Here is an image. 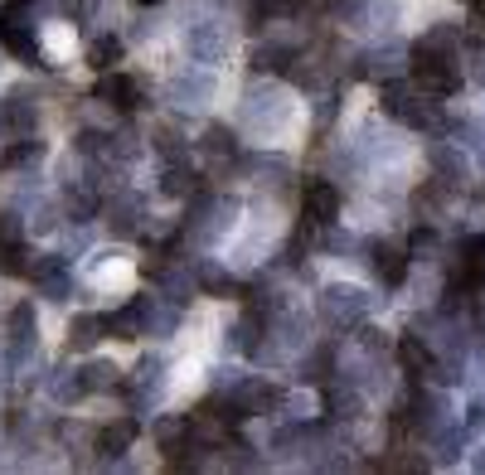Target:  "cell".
I'll list each match as a JSON object with an SVG mask.
<instances>
[{
    "label": "cell",
    "instance_id": "14",
    "mask_svg": "<svg viewBox=\"0 0 485 475\" xmlns=\"http://www.w3.org/2000/svg\"><path fill=\"white\" fill-rule=\"evenodd\" d=\"M398 359H403V369H408L412 378L432 369V350H428L418 335H403V340H398Z\"/></svg>",
    "mask_w": 485,
    "mask_h": 475
},
{
    "label": "cell",
    "instance_id": "5",
    "mask_svg": "<svg viewBox=\"0 0 485 475\" xmlns=\"http://www.w3.org/2000/svg\"><path fill=\"white\" fill-rule=\"evenodd\" d=\"M209 98H214V78H204V73H180V78H170V102L175 107H204Z\"/></svg>",
    "mask_w": 485,
    "mask_h": 475
},
{
    "label": "cell",
    "instance_id": "27",
    "mask_svg": "<svg viewBox=\"0 0 485 475\" xmlns=\"http://www.w3.org/2000/svg\"><path fill=\"white\" fill-rule=\"evenodd\" d=\"M98 209V194H92V189H74V194H68V213H74V219H88V213Z\"/></svg>",
    "mask_w": 485,
    "mask_h": 475
},
{
    "label": "cell",
    "instance_id": "28",
    "mask_svg": "<svg viewBox=\"0 0 485 475\" xmlns=\"http://www.w3.org/2000/svg\"><path fill=\"white\" fill-rule=\"evenodd\" d=\"M10 243H20V219L10 209H0V247H10Z\"/></svg>",
    "mask_w": 485,
    "mask_h": 475
},
{
    "label": "cell",
    "instance_id": "16",
    "mask_svg": "<svg viewBox=\"0 0 485 475\" xmlns=\"http://www.w3.org/2000/svg\"><path fill=\"white\" fill-rule=\"evenodd\" d=\"M291 58H297V54H291L287 44H272V49H257L253 54V68H257V73H287Z\"/></svg>",
    "mask_w": 485,
    "mask_h": 475
},
{
    "label": "cell",
    "instance_id": "4",
    "mask_svg": "<svg viewBox=\"0 0 485 475\" xmlns=\"http://www.w3.org/2000/svg\"><path fill=\"white\" fill-rule=\"evenodd\" d=\"M301 204H306V219L311 223H335L340 219V189L325 185V180H311Z\"/></svg>",
    "mask_w": 485,
    "mask_h": 475
},
{
    "label": "cell",
    "instance_id": "6",
    "mask_svg": "<svg viewBox=\"0 0 485 475\" xmlns=\"http://www.w3.org/2000/svg\"><path fill=\"white\" fill-rule=\"evenodd\" d=\"M369 253H374V272H378V277H384L388 287H403V277H408V253H403V247L374 243Z\"/></svg>",
    "mask_w": 485,
    "mask_h": 475
},
{
    "label": "cell",
    "instance_id": "13",
    "mask_svg": "<svg viewBox=\"0 0 485 475\" xmlns=\"http://www.w3.org/2000/svg\"><path fill=\"white\" fill-rule=\"evenodd\" d=\"M98 340H102V315H78L74 325H68V350L74 354H88Z\"/></svg>",
    "mask_w": 485,
    "mask_h": 475
},
{
    "label": "cell",
    "instance_id": "18",
    "mask_svg": "<svg viewBox=\"0 0 485 475\" xmlns=\"http://www.w3.org/2000/svg\"><path fill=\"white\" fill-rule=\"evenodd\" d=\"M0 39H5V49H10V54H20V58H30V64H39V49H34V34H30V30H20V25H0Z\"/></svg>",
    "mask_w": 485,
    "mask_h": 475
},
{
    "label": "cell",
    "instance_id": "30",
    "mask_svg": "<svg viewBox=\"0 0 485 475\" xmlns=\"http://www.w3.org/2000/svg\"><path fill=\"white\" fill-rule=\"evenodd\" d=\"M432 243H437L432 229H412V253H422V247H432Z\"/></svg>",
    "mask_w": 485,
    "mask_h": 475
},
{
    "label": "cell",
    "instance_id": "32",
    "mask_svg": "<svg viewBox=\"0 0 485 475\" xmlns=\"http://www.w3.org/2000/svg\"><path fill=\"white\" fill-rule=\"evenodd\" d=\"M141 5H160V0H141Z\"/></svg>",
    "mask_w": 485,
    "mask_h": 475
},
{
    "label": "cell",
    "instance_id": "19",
    "mask_svg": "<svg viewBox=\"0 0 485 475\" xmlns=\"http://www.w3.org/2000/svg\"><path fill=\"white\" fill-rule=\"evenodd\" d=\"M108 223H112L117 238H132V233L141 229V204H136V199H122V209L112 204V219H108Z\"/></svg>",
    "mask_w": 485,
    "mask_h": 475
},
{
    "label": "cell",
    "instance_id": "24",
    "mask_svg": "<svg viewBox=\"0 0 485 475\" xmlns=\"http://www.w3.org/2000/svg\"><path fill=\"white\" fill-rule=\"evenodd\" d=\"M253 5V15H247V30H263L272 15H281V0H247Z\"/></svg>",
    "mask_w": 485,
    "mask_h": 475
},
{
    "label": "cell",
    "instance_id": "17",
    "mask_svg": "<svg viewBox=\"0 0 485 475\" xmlns=\"http://www.w3.org/2000/svg\"><path fill=\"white\" fill-rule=\"evenodd\" d=\"M160 194H175V199H180V194H199V175H189L185 165L175 160L170 170H165V180H160Z\"/></svg>",
    "mask_w": 485,
    "mask_h": 475
},
{
    "label": "cell",
    "instance_id": "10",
    "mask_svg": "<svg viewBox=\"0 0 485 475\" xmlns=\"http://www.w3.org/2000/svg\"><path fill=\"white\" fill-rule=\"evenodd\" d=\"M461 281H466V291L485 287V238H471V243L461 247Z\"/></svg>",
    "mask_w": 485,
    "mask_h": 475
},
{
    "label": "cell",
    "instance_id": "9",
    "mask_svg": "<svg viewBox=\"0 0 485 475\" xmlns=\"http://www.w3.org/2000/svg\"><path fill=\"white\" fill-rule=\"evenodd\" d=\"M257 335H263V306H247V315L229 330V350L257 354Z\"/></svg>",
    "mask_w": 485,
    "mask_h": 475
},
{
    "label": "cell",
    "instance_id": "29",
    "mask_svg": "<svg viewBox=\"0 0 485 475\" xmlns=\"http://www.w3.org/2000/svg\"><path fill=\"white\" fill-rule=\"evenodd\" d=\"M403 107H408V92L398 88V82H394V88H384V112L388 117H403Z\"/></svg>",
    "mask_w": 485,
    "mask_h": 475
},
{
    "label": "cell",
    "instance_id": "23",
    "mask_svg": "<svg viewBox=\"0 0 485 475\" xmlns=\"http://www.w3.org/2000/svg\"><path fill=\"white\" fill-rule=\"evenodd\" d=\"M0 272H5V277H20V272H30V263H25V247H20V243L0 247Z\"/></svg>",
    "mask_w": 485,
    "mask_h": 475
},
{
    "label": "cell",
    "instance_id": "15",
    "mask_svg": "<svg viewBox=\"0 0 485 475\" xmlns=\"http://www.w3.org/2000/svg\"><path fill=\"white\" fill-rule=\"evenodd\" d=\"M189 54H195V58H209V64H214V58L223 54V30H214V25H195V30H189Z\"/></svg>",
    "mask_w": 485,
    "mask_h": 475
},
{
    "label": "cell",
    "instance_id": "26",
    "mask_svg": "<svg viewBox=\"0 0 485 475\" xmlns=\"http://www.w3.org/2000/svg\"><path fill=\"white\" fill-rule=\"evenodd\" d=\"M160 374H165V364H160V359H141V369H136L141 393H146V388H160Z\"/></svg>",
    "mask_w": 485,
    "mask_h": 475
},
{
    "label": "cell",
    "instance_id": "3",
    "mask_svg": "<svg viewBox=\"0 0 485 475\" xmlns=\"http://www.w3.org/2000/svg\"><path fill=\"white\" fill-rule=\"evenodd\" d=\"M321 311L335 320V325H345V320H359L364 311H369V296L354 291V287H330L325 301H321Z\"/></svg>",
    "mask_w": 485,
    "mask_h": 475
},
{
    "label": "cell",
    "instance_id": "1",
    "mask_svg": "<svg viewBox=\"0 0 485 475\" xmlns=\"http://www.w3.org/2000/svg\"><path fill=\"white\" fill-rule=\"evenodd\" d=\"M412 78H418V88L437 92V98H446V92L461 88V73L452 68V54H437V49H412Z\"/></svg>",
    "mask_w": 485,
    "mask_h": 475
},
{
    "label": "cell",
    "instance_id": "8",
    "mask_svg": "<svg viewBox=\"0 0 485 475\" xmlns=\"http://www.w3.org/2000/svg\"><path fill=\"white\" fill-rule=\"evenodd\" d=\"M136 432H141V422H136V418L108 422V427L98 432V451H102V456H122V451L136 442Z\"/></svg>",
    "mask_w": 485,
    "mask_h": 475
},
{
    "label": "cell",
    "instance_id": "31",
    "mask_svg": "<svg viewBox=\"0 0 485 475\" xmlns=\"http://www.w3.org/2000/svg\"><path fill=\"white\" fill-rule=\"evenodd\" d=\"M10 5H15V10H25V5H34V0H10Z\"/></svg>",
    "mask_w": 485,
    "mask_h": 475
},
{
    "label": "cell",
    "instance_id": "7",
    "mask_svg": "<svg viewBox=\"0 0 485 475\" xmlns=\"http://www.w3.org/2000/svg\"><path fill=\"white\" fill-rule=\"evenodd\" d=\"M34 272V281H39V291H44V301H68V267L58 263V257H44L39 267H30Z\"/></svg>",
    "mask_w": 485,
    "mask_h": 475
},
{
    "label": "cell",
    "instance_id": "11",
    "mask_svg": "<svg viewBox=\"0 0 485 475\" xmlns=\"http://www.w3.org/2000/svg\"><path fill=\"white\" fill-rule=\"evenodd\" d=\"M102 330H108V335H117V340H136V335H146V315H141V301H132L126 311L108 315V320H102Z\"/></svg>",
    "mask_w": 485,
    "mask_h": 475
},
{
    "label": "cell",
    "instance_id": "21",
    "mask_svg": "<svg viewBox=\"0 0 485 475\" xmlns=\"http://www.w3.org/2000/svg\"><path fill=\"white\" fill-rule=\"evenodd\" d=\"M78 374H82V388H88V393H102V388L117 384V369H112V364H88V369H78Z\"/></svg>",
    "mask_w": 485,
    "mask_h": 475
},
{
    "label": "cell",
    "instance_id": "22",
    "mask_svg": "<svg viewBox=\"0 0 485 475\" xmlns=\"http://www.w3.org/2000/svg\"><path fill=\"white\" fill-rule=\"evenodd\" d=\"M156 151H160V156L175 165V160L185 156V141H180V132H170V126H160V132H156Z\"/></svg>",
    "mask_w": 485,
    "mask_h": 475
},
{
    "label": "cell",
    "instance_id": "2",
    "mask_svg": "<svg viewBox=\"0 0 485 475\" xmlns=\"http://www.w3.org/2000/svg\"><path fill=\"white\" fill-rule=\"evenodd\" d=\"M98 98L108 107H117V112H136V107H141V82L132 73H102Z\"/></svg>",
    "mask_w": 485,
    "mask_h": 475
},
{
    "label": "cell",
    "instance_id": "12",
    "mask_svg": "<svg viewBox=\"0 0 485 475\" xmlns=\"http://www.w3.org/2000/svg\"><path fill=\"white\" fill-rule=\"evenodd\" d=\"M126 44L117 39V34H108V39H92L88 44V68H98V73H112L117 64H122Z\"/></svg>",
    "mask_w": 485,
    "mask_h": 475
},
{
    "label": "cell",
    "instance_id": "25",
    "mask_svg": "<svg viewBox=\"0 0 485 475\" xmlns=\"http://www.w3.org/2000/svg\"><path fill=\"white\" fill-rule=\"evenodd\" d=\"M229 136H233L229 126H209V132H204V151H209V156H229V151H233Z\"/></svg>",
    "mask_w": 485,
    "mask_h": 475
},
{
    "label": "cell",
    "instance_id": "20",
    "mask_svg": "<svg viewBox=\"0 0 485 475\" xmlns=\"http://www.w3.org/2000/svg\"><path fill=\"white\" fill-rule=\"evenodd\" d=\"M199 287H204L209 296H223V301H229V296H238V287H233V277H223L219 267H199Z\"/></svg>",
    "mask_w": 485,
    "mask_h": 475
}]
</instances>
